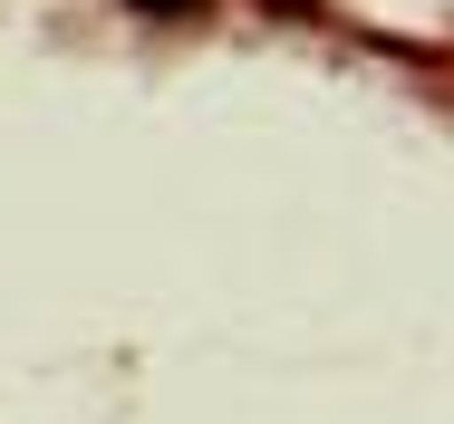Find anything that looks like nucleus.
I'll use <instances>...</instances> for the list:
<instances>
[{"mask_svg": "<svg viewBox=\"0 0 454 424\" xmlns=\"http://www.w3.org/2000/svg\"><path fill=\"white\" fill-rule=\"evenodd\" d=\"M136 10H145V19H193L203 0H136Z\"/></svg>", "mask_w": 454, "mask_h": 424, "instance_id": "obj_1", "label": "nucleus"}]
</instances>
